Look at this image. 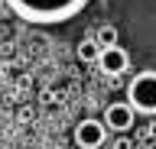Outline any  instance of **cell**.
<instances>
[{
	"instance_id": "obj_6",
	"label": "cell",
	"mask_w": 156,
	"mask_h": 149,
	"mask_svg": "<svg viewBox=\"0 0 156 149\" xmlns=\"http://www.w3.org/2000/svg\"><path fill=\"white\" fill-rule=\"evenodd\" d=\"M91 39L98 42V49H111V46H117V29L114 26H101Z\"/></svg>"
},
{
	"instance_id": "obj_7",
	"label": "cell",
	"mask_w": 156,
	"mask_h": 149,
	"mask_svg": "<svg viewBox=\"0 0 156 149\" xmlns=\"http://www.w3.org/2000/svg\"><path fill=\"white\" fill-rule=\"evenodd\" d=\"M98 52H101V49H98L94 39H81V42H78V59H81V62H98Z\"/></svg>"
},
{
	"instance_id": "obj_2",
	"label": "cell",
	"mask_w": 156,
	"mask_h": 149,
	"mask_svg": "<svg viewBox=\"0 0 156 149\" xmlns=\"http://www.w3.org/2000/svg\"><path fill=\"white\" fill-rule=\"evenodd\" d=\"M127 104L136 113H156V71L143 68L127 81Z\"/></svg>"
},
{
	"instance_id": "obj_1",
	"label": "cell",
	"mask_w": 156,
	"mask_h": 149,
	"mask_svg": "<svg viewBox=\"0 0 156 149\" xmlns=\"http://www.w3.org/2000/svg\"><path fill=\"white\" fill-rule=\"evenodd\" d=\"M88 3L91 0H3V7H10L20 20L33 23V26L68 23V20H75Z\"/></svg>"
},
{
	"instance_id": "obj_3",
	"label": "cell",
	"mask_w": 156,
	"mask_h": 149,
	"mask_svg": "<svg viewBox=\"0 0 156 149\" xmlns=\"http://www.w3.org/2000/svg\"><path fill=\"white\" fill-rule=\"evenodd\" d=\"M133 120H136V110L130 107L127 100H114V104H107L101 123H104L111 133H127V130H133Z\"/></svg>"
},
{
	"instance_id": "obj_4",
	"label": "cell",
	"mask_w": 156,
	"mask_h": 149,
	"mask_svg": "<svg viewBox=\"0 0 156 149\" xmlns=\"http://www.w3.org/2000/svg\"><path fill=\"white\" fill-rule=\"evenodd\" d=\"M107 143V127L101 120H81L75 127V146L78 149H101Z\"/></svg>"
},
{
	"instance_id": "obj_5",
	"label": "cell",
	"mask_w": 156,
	"mask_h": 149,
	"mask_svg": "<svg viewBox=\"0 0 156 149\" xmlns=\"http://www.w3.org/2000/svg\"><path fill=\"white\" fill-rule=\"evenodd\" d=\"M98 68L104 71L107 78H117V75H124L127 68H130V55H127V49H120V46H111V49H101L98 52Z\"/></svg>"
},
{
	"instance_id": "obj_8",
	"label": "cell",
	"mask_w": 156,
	"mask_h": 149,
	"mask_svg": "<svg viewBox=\"0 0 156 149\" xmlns=\"http://www.w3.org/2000/svg\"><path fill=\"white\" fill-rule=\"evenodd\" d=\"M0 3H3V0H0Z\"/></svg>"
}]
</instances>
